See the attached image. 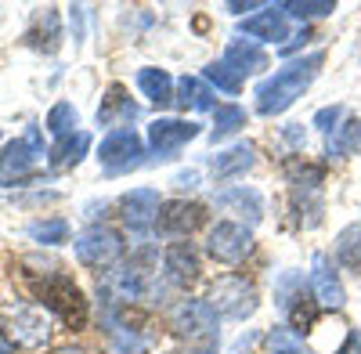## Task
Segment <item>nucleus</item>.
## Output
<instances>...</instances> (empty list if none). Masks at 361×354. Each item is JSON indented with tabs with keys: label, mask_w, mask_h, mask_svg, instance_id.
I'll return each instance as SVG.
<instances>
[{
	"label": "nucleus",
	"mask_w": 361,
	"mask_h": 354,
	"mask_svg": "<svg viewBox=\"0 0 361 354\" xmlns=\"http://www.w3.org/2000/svg\"><path fill=\"white\" fill-rule=\"evenodd\" d=\"M322 62H325V54L314 51V54H307V58H300V62H289V66L279 69L275 76H267L257 91H253L257 112H260V116H279V112H286V109L311 87V80L318 76Z\"/></svg>",
	"instance_id": "obj_1"
},
{
	"label": "nucleus",
	"mask_w": 361,
	"mask_h": 354,
	"mask_svg": "<svg viewBox=\"0 0 361 354\" xmlns=\"http://www.w3.org/2000/svg\"><path fill=\"white\" fill-rule=\"evenodd\" d=\"M170 329L188 340L180 354H217V315L202 300H185L170 315Z\"/></svg>",
	"instance_id": "obj_2"
},
{
	"label": "nucleus",
	"mask_w": 361,
	"mask_h": 354,
	"mask_svg": "<svg viewBox=\"0 0 361 354\" xmlns=\"http://www.w3.org/2000/svg\"><path fill=\"white\" fill-rule=\"evenodd\" d=\"M40 166H44V141L37 127H29L22 138H15L11 145L0 149V188L29 181Z\"/></svg>",
	"instance_id": "obj_3"
},
{
	"label": "nucleus",
	"mask_w": 361,
	"mask_h": 354,
	"mask_svg": "<svg viewBox=\"0 0 361 354\" xmlns=\"http://www.w3.org/2000/svg\"><path fill=\"white\" fill-rule=\"evenodd\" d=\"M40 300L44 307H51L69 329H83L87 326V297L83 289L69 279V275H51L40 286Z\"/></svg>",
	"instance_id": "obj_4"
},
{
	"label": "nucleus",
	"mask_w": 361,
	"mask_h": 354,
	"mask_svg": "<svg viewBox=\"0 0 361 354\" xmlns=\"http://www.w3.org/2000/svg\"><path fill=\"white\" fill-rule=\"evenodd\" d=\"M209 307H214V315L221 318H235V322H243L257 311V286L246 282V279H238V275H228L221 282H214V289H209Z\"/></svg>",
	"instance_id": "obj_5"
},
{
	"label": "nucleus",
	"mask_w": 361,
	"mask_h": 354,
	"mask_svg": "<svg viewBox=\"0 0 361 354\" xmlns=\"http://www.w3.org/2000/svg\"><path fill=\"white\" fill-rule=\"evenodd\" d=\"M206 250L214 260L221 264H238L253 253V235L246 224H235V221H221L209 228V239H206Z\"/></svg>",
	"instance_id": "obj_6"
},
{
	"label": "nucleus",
	"mask_w": 361,
	"mask_h": 354,
	"mask_svg": "<svg viewBox=\"0 0 361 354\" xmlns=\"http://www.w3.org/2000/svg\"><path fill=\"white\" fill-rule=\"evenodd\" d=\"M76 257L87 268H112V264L123 257V239L112 228H87L76 239Z\"/></svg>",
	"instance_id": "obj_7"
},
{
	"label": "nucleus",
	"mask_w": 361,
	"mask_h": 354,
	"mask_svg": "<svg viewBox=\"0 0 361 354\" xmlns=\"http://www.w3.org/2000/svg\"><path fill=\"white\" fill-rule=\"evenodd\" d=\"M98 159H102V166H105V170H112V173L137 166V163H141V138H137L134 130H127V127L112 130V134L102 141Z\"/></svg>",
	"instance_id": "obj_8"
},
{
	"label": "nucleus",
	"mask_w": 361,
	"mask_h": 354,
	"mask_svg": "<svg viewBox=\"0 0 361 354\" xmlns=\"http://www.w3.org/2000/svg\"><path fill=\"white\" fill-rule=\"evenodd\" d=\"M192 138H199V123H192V120H156L148 127V145H152V152L159 159H170Z\"/></svg>",
	"instance_id": "obj_9"
},
{
	"label": "nucleus",
	"mask_w": 361,
	"mask_h": 354,
	"mask_svg": "<svg viewBox=\"0 0 361 354\" xmlns=\"http://www.w3.org/2000/svg\"><path fill=\"white\" fill-rule=\"evenodd\" d=\"M206 221V210L199 202H185V199H170L159 206V217H156V228L163 235H192L199 224Z\"/></svg>",
	"instance_id": "obj_10"
},
{
	"label": "nucleus",
	"mask_w": 361,
	"mask_h": 354,
	"mask_svg": "<svg viewBox=\"0 0 361 354\" xmlns=\"http://www.w3.org/2000/svg\"><path fill=\"white\" fill-rule=\"evenodd\" d=\"M159 192L156 188H134L127 192L123 199H119V214H123V224L130 231H145V228H152L156 217H159Z\"/></svg>",
	"instance_id": "obj_11"
},
{
	"label": "nucleus",
	"mask_w": 361,
	"mask_h": 354,
	"mask_svg": "<svg viewBox=\"0 0 361 354\" xmlns=\"http://www.w3.org/2000/svg\"><path fill=\"white\" fill-rule=\"evenodd\" d=\"M4 315H8L15 343H22V347H44L47 343L51 322L44 318V311H37V307H8Z\"/></svg>",
	"instance_id": "obj_12"
},
{
	"label": "nucleus",
	"mask_w": 361,
	"mask_h": 354,
	"mask_svg": "<svg viewBox=\"0 0 361 354\" xmlns=\"http://www.w3.org/2000/svg\"><path fill=\"white\" fill-rule=\"evenodd\" d=\"M311 286H314L318 307H333V311H336V307L347 304L343 282H340V275H336V268H333V260H329L325 253H318L314 264H311Z\"/></svg>",
	"instance_id": "obj_13"
},
{
	"label": "nucleus",
	"mask_w": 361,
	"mask_h": 354,
	"mask_svg": "<svg viewBox=\"0 0 361 354\" xmlns=\"http://www.w3.org/2000/svg\"><path fill=\"white\" fill-rule=\"evenodd\" d=\"M163 271H166V279L173 286H192L199 279V271H202L199 268V253L188 243H173L166 250V257H163Z\"/></svg>",
	"instance_id": "obj_14"
},
{
	"label": "nucleus",
	"mask_w": 361,
	"mask_h": 354,
	"mask_svg": "<svg viewBox=\"0 0 361 354\" xmlns=\"http://www.w3.org/2000/svg\"><path fill=\"white\" fill-rule=\"evenodd\" d=\"M25 40L33 44L37 51H58V44H62V18H58V11L54 8H44V11H37V18H33V25H29V33H25Z\"/></svg>",
	"instance_id": "obj_15"
},
{
	"label": "nucleus",
	"mask_w": 361,
	"mask_h": 354,
	"mask_svg": "<svg viewBox=\"0 0 361 354\" xmlns=\"http://www.w3.org/2000/svg\"><path fill=\"white\" fill-rule=\"evenodd\" d=\"M243 29L246 37H253V40H286V33H289V25H286V11L282 8H271V11H260V15H253V18H243Z\"/></svg>",
	"instance_id": "obj_16"
},
{
	"label": "nucleus",
	"mask_w": 361,
	"mask_h": 354,
	"mask_svg": "<svg viewBox=\"0 0 361 354\" xmlns=\"http://www.w3.org/2000/svg\"><path fill=\"white\" fill-rule=\"evenodd\" d=\"M224 66L235 73V76H243V73H257L267 66V54L260 44L253 40H231L228 51H224Z\"/></svg>",
	"instance_id": "obj_17"
},
{
	"label": "nucleus",
	"mask_w": 361,
	"mask_h": 354,
	"mask_svg": "<svg viewBox=\"0 0 361 354\" xmlns=\"http://www.w3.org/2000/svg\"><path fill=\"white\" fill-rule=\"evenodd\" d=\"M217 202L224 206V210H235V214L250 217L253 224L264 217V199H260V192H253V188H246V185H238V188H228V192H221V195H217Z\"/></svg>",
	"instance_id": "obj_18"
},
{
	"label": "nucleus",
	"mask_w": 361,
	"mask_h": 354,
	"mask_svg": "<svg viewBox=\"0 0 361 354\" xmlns=\"http://www.w3.org/2000/svg\"><path fill=\"white\" fill-rule=\"evenodd\" d=\"M130 120H137V105H134L130 98H123V87H112L109 98H105L102 109H98V123L119 130V123H130Z\"/></svg>",
	"instance_id": "obj_19"
},
{
	"label": "nucleus",
	"mask_w": 361,
	"mask_h": 354,
	"mask_svg": "<svg viewBox=\"0 0 361 354\" xmlns=\"http://www.w3.org/2000/svg\"><path fill=\"white\" fill-rule=\"evenodd\" d=\"M137 87H141V94L148 98V102H156V105H170L173 102V80H170V73L166 69H141L137 73Z\"/></svg>",
	"instance_id": "obj_20"
},
{
	"label": "nucleus",
	"mask_w": 361,
	"mask_h": 354,
	"mask_svg": "<svg viewBox=\"0 0 361 354\" xmlns=\"http://www.w3.org/2000/svg\"><path fill=\"white\" fill-rule=\"evenodd\" d=\"M336 264L361 275V224H347L336 235Z\"/></svg>",
	"instance_id": "obj_21"
},
{
	"label": "nucleus",
	"mask_w": 361,
	"mask_h": 354,
	"mask_svg": "<svg viewBox=\"0 0 361 354\" xmlns=\"http://www.w3.org/2000/svg\"><path fill=\"white\" fill-rule=\"evenodd\" d=\"M180 109H214V91L199 80V76H185L177 83V98H173Z\"/></svg>",
	"instance_id": "obj_22"
},
{
	"label": "nucleus",
	"mask_w": 361,
	"mask_h": 354,
	"mask_svg": "<svg viewBox=\"0 0 361 354\" xmlns=\"http://www.w3.org/2000/svg\"><path fill=\"white\" fill-rule=\"evenodd\" d=\"M87 149H90V134L76 130V134H69V138H62V141L54 145L51 163H54V166H76V163L87 156Z\"/></svg>",
	"instance_id": "obj_23"
},
{
	"label": "nucleus",
	"mask_w": 361,
	"mask_h": 354,
	"mask_svg": "<svg viewBox=\"0 0 361 354\" xmlns=\"http://www.w3.org/2000/svg\"><path fill=\"white\" fill-rule=\"evenodd\" d=\"M253 166V149L250 145H235L228 152H217L214 156V173L217 177H235V173H246Z\"/></svg>",
	"instance_id": "obj_24"
},
{
	"label": "nucleus",
	"mask_w": 361,
	"mask_h": 354,
	"mask_svg": "<svg viewBox=\"0 0 361 354\" xmlns=\"http://www.w3.org/2000/svg\"><path fill=\"white\" fill-rule=\"evenodd\" d=\"M238 127H246V109H238V105H224L217 109V120H214V130H209V141H224L231 138Z\"/></svg>",
	"instance_id": "obj_25"
},
{
	"label": "nucleus",
	"mask_w": 361,
	"mask_h": 354,
	"mask_svg": "<svg viewBox=\"0 0 361 354\" xmlns=\"http://www.w3.org/2000/svg\"><path fill=\"white\" fill-rule=\"evenodd\" d=\"M347 152H361V123H347L336 127V134H329V156H347Z\"/></svg>",
	"instance_id": "obj_26"
},
{
	"label": "nucleus",
	"mask_w": 361,
	"mask_h": 354,
	"mask_svg": "<svg viewBox=\"0 0 361 354\" xmlns=\"http://www.w3.org/2000/svg\"><path fill=\"white\" fill-rule=\"evenodd\" d=\"M73 127H76V109H73L69 102H58V105L47 112V130H51L58 141H62V138L76 134Z\"/></svg>",
	"instance_id": "obj_27"
},
{
	"label": "nucleus",
	"mask_w": 361,
	"mask_h": 354,
	"mask_svg": "<svg viewBox=\"0 0 361 354\" xmlns=\"http://www.w3.org/2000/svg\"><path fill=\"white\" fill-rule=\"evenodd\" d=\"M29 235H33L40 246H58V243L69 239V224L66 221H37V224H29Z\"/></svg>",
	"instance_id": "obj_28"
},
{
	"label": "nucleus",
	"mask_w": 361,
	"mask_h": 354,
	"mask_svg": "<svg viewBox=\"0 0 361 354\" xmlns=\"http://www.w3.org/2000/svg\"><path fill=\"white\" fill-rule=\"evenodd\" d=\"M282 11L296 15V18H325V15L336 11V4L333 0H293V4H286Z\"/></svg>",
	"instance_id": "obj_29"
},
{
	"label": "nucleus",
	"mask_w": 361,
	"mask_h": 354,
	"mask_svg": "<svg viewBox=\"0 0 361 354\" xmlns=\"http://www.w3.org/2000/svg\"><path fill=\"white\" fill-rule=\"evenodd\" d=\"M206 80H209V83H217V91H228V94H238V91H243V80H238L224 62L206 66Z\"/></svg>",
	"instance_id": "obj_30"
},
{
	"label": "nucleus",
	"mask_w": 361,
	"mask_h": 354,
	"mask_svg": "<svg viewBox=\"0 0 361 354\" xmlns=\"http://www.w3.org/2000/svg\"><path fill=\"white\" fill-rule=\"evenodd\" d=\"M340 116H343V109H340V105H329V109H322V112L314 116V127H318V130H325V134H333V130H336V123H340Z\"/></svg>",
	"instance_id": "obj_31"
},
{
	"label": "nucleus",
	"mask_w": 361,
	"mask_h": 354,
	"mask_svg": "<svg viewBox=\"0 0 361 354\" xmlns=\"http://www.w3.org/2000/svg\"><path fill=\"white\" fill-rule=\"evenodd\" d=\"M336 354H361V336L357 333H347V340H343V347Z\"/></svg>",
	"instance_id": "obj_32"
},
{
	"label": "nucleus",
	"mask_w": 361,
	"mask_h": 354,
	"mask_svg": "<svg viewBox=\"0 0 361 354\" xmlns=\"http://www.w3.org/2000/svg\"><path fill=\"white\" fill-rule=\"evenodd\" d=\"M260 8V0H246V4H238V0H235V4H228V11H235V15H243V11H257Z\"/></svg>",
	"instance_id": "obj_33"
},
{
	"label": "nucleus",
	"mask_w": 361,
	"mask_h": 354,
	"mask_svg": "<svg viewBox=\"0 0 361 354\" xmlns=\"http://www.w3.org/2000/svg\"><path fill=\"white\" fill-rule=\"evenodd\" d=\"M307 40H311V33H300V37H293L289 44H282V54H289V51H296L300 44H307Z\"/></svg>",
	"instance_id": "obj_34"
},
{
	"label": "nucleus",
	"mask_w": 361,
	"mask_h": 354,
	"mask_svg": "<svg viewBox=\"0 0 361 354\" xmlns=\"http://www.w3.org/2000/svg\"><path fill=\"white\" fill-rule=\"evenodd\" d=\"M0 354H15V343L8 340V333H0Z\"/></svg>",
	"instance_id": "obj_35"
},
{
	"label": "nucleus",
	"mask_w": 361,
	"mask_h": 354,
	"mask_svg": "<svg viewBox=\"0 0 361 354\" xmlns=\"http://www.w3.org/2000/svg\"><path fill=\"white\" fill-rule=\"evenodd\" d=\"M54 354H83L80 347H62V350H54Z\"/></svg>",
	"instance_id": "obj_36"
},
{
	"label": "nucleus",
	"mask_w": 361,
	"mask_h": 354,
	"mask_svg": "<svg viewBox=\"0 0 361 354\" xmlns=\"http://www.w3.org/2000/svg\"><path fill=\"white\" fill-rule=\"evenodd\" d=\"M275 354H304V350H296V347H286V350H275Z\"/></svg>",
	"instance_id": "obj_37"
}]
</instances>
